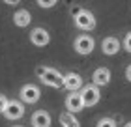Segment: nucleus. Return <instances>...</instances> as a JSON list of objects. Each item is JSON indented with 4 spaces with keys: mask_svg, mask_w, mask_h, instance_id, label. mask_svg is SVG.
Segmentation results:
<instances>
[{
    "mask_svg": "<svg viewBox=\"0 0 131 127\" xmlns=\"http://www.w3.org/2000/svg\"><path fill=\"white\" fill-rule=\"evenodd\" d=\"M36 75L39 77V80L45 84V86L51 88H64V75L58 73L56 69L52 67H45V65H39L36 69Z\"/></svg>",
    "mask_w": 131,
    "mask_h": 127,
    "instance_id": "obj_1",
    "label": "nucleus"
},
{
    "mask_svg": "<svg viewBox=\"0 0 131 127\" xmlns=\"http://www.w3.org/2000/svg\"><path fill=\"white\" fill-rule=\"evenodd\" d=\"M75 26L81 30H94L96 28V17L88 9H79L75 13Z\"/></svg>",
    "mask_w": 131,
    "mask_h": 127,
    "instance_id": "obj_2",
    "label": "nucleus"
},
{
    "mask_svg": "<svg viewBox=\"0 0 131 127\" xmlns=\"http://www.w3.org/2000/svg\"><path fill=\"white\" fill-rule=\"evenodd\" d=\"M81 94H82V99H84V107H94V105H97L99 99H101L97 84H88V86H84L81 90Z\"/></svg>",
    "mask_w": 131,
    "mask_h": 127,
    "instance_id": "obj_3",
    "label": "nucleus"
},
{
    "mask_svg": "<svg viewBox=\"0 0 131 127\" xmlns=\"http://www.w3.org/2000/svg\"><path fill=\"white\" fill-rule=\"evenodd\" d=\"M21 101L23 103H28V105H34V103H38L39 97H41V92H39V88L36 86V84H25V86L21 88Z\"/></svg>",
    "mask_w": 131,
    "mask_h": 127,
    "instance_id": "obj_4",
    "label": "nucleus"
},
{
    "mask_svg": "<svg viewBox=\"0 0 131 127\" xmlns=\"http://www.w3.org/2000/svg\"><path fill=\"white\" fill-rule=\"evenodd\" d=\"M94 47H96V41H94L92 36H79L75 39V51L79 54H82V56L90 54L94 51Z\"/></svg>",
    "mask_w": 131,
    "mask_h": 127,
    "instance_id": "obj_5",
    "label": "nucleus"
},
{
    "mask_svg": "<svg viewBox=\"0 0 131 127\" xmlns=\"http://www.w3.org/2000/svg\"><path fill=\"white\" fill-rule=\"evenodd\" d=\"M66 108L69 112H81L84 108V99H82L81 92H71L68 97H66Z\"/></svg>",
    "mask_w": 131,
    "mask_h": 127,
    "instance_id": "obj_6",
    "label": "nucleus"
},
{
    "mask_svg": "<svg viewBox=\"0 0 131 127\" xmlns=\"http://www.w3.org/2000/svg\"><path fill=\"white\" fill-rule=\"evenodd\" d=\"M2 114L8 120H21L23 116H25V107H23L21 101H9Z\"/></svg>",
    "mask_w": 131,
    "mask_h": 127,
    "instance_id": "obj_7",
    "label": "nucleus"
},
{
    "mask_svg": "<svg viewBox=\"0 0 131 127\" xmlns=\"http://www.w3.org/2000/svg\"><path fill=\"white\" fill-rule=\"evenodd\" d=\"M30 41L36 47H45L47 43L51 41V36L45 28H34L30 32Z\"/></svg>",
    "mask_w": 131,
    "mask_h": 127,
    "instance_id": "obj_8",
    "label": "nucleus"
},
{
    "mask_svg": "<svg viewBox=\"0 0 131 127\" xmlns=\"http://www.w3.org/2000/svg\"><path fill=\"white\" fill-rule=\"evenodd\" d=\"M82 86V78L79 73H68L64 75V88L69 90V92H77Z\"/></svg>",
    "mask_w": 131,
    "mask_h": 127,
    "instance_id": "obj_9",
    "label": "nucleus"
},
{
    "mask_svg": "<svg viewBox=\"0 0 131 127\" xmlns=\"http://www.w3.org/2000/svg\"><path fill=\"white\" fill-rule=\"evenodd\" d=\"M101 51H103V54H107V56H114V54L120 51V41H118L116 38H105L103 43H101Z\"/></svg>",
    "mask_w": 131,
    "mask_h": 127,
    "instance_id": "obj_10",
    "label": "nucleus"
},
{
    "mask_svg": "<svg viewBox=\"0 0 131 127\" xmlns=\"http://www.w3.org/2000/svg\"><path fill=\"white\" fill-rule=\"evenodd\" d=\"M92 80H94V84H97V86H107V84L111 82V71L107 67H97L92 75Z\"/></svg>",
    "mask_w": 131,
    "mask_h": 127,
    "instance_id": "obj_11",
    "label": "nucleus"
},
{
    "mask_svg": "<svg viewBox=\"0 0 131 127\" xmlns=\"http://www.w3.org/2000/svg\"><path fill=\"white\" fill-rule=\"evenodd\" d=\"M13 22H15V26H19V28L28 26V25L32 22L30 11H26V9H17L15 13H13Z\"/></svg>",
    "mask_w": 131,
    "mask_h": 127,
    "instance_id": "obj_12",
    "label": "nucleus"
},
{
    "mask_svg": "<svg viewBox=\"0 0 131 127\" xmlns=\"http://www.w3.org/2000/svg\"><path fill=\"white\" fill-rule=\"evenodd\" d=\"M32 125L34 127H51V114L45 110H38L32 116Z\"/></svg>",
    "mask_w": 131,
    "mask_h": 127,
    "instance_id": "obj_13",
    "label": "nucleus"
},
{
    "mask_svg": "<svg viewBox=\"0 0 131 127\" xmlns=\"http://www.w3.org/2000/svg\"><path fill=\"white\" fill-rule=\"evenodd\" d=\"M58 120H60V125L62 127H81V122L75 118V112H69V110L68 112H62Z\"/></svg>",
    "mask_w": 131,
    "mask_h": 127,
    "instance_id": "obj_14",
    "label": "nucleus"
},
{
    "mask_svg": "<svg viewBox=\"0 0 131 127\" xmlns=\"http://www.w3.org/2000/svg\"><path fill=\"white\" fill-rule=\"evenodd\" d=\"M97 127H116V122L111 118H101L97 122Z\"/></svg>",
    "mask_w": 131,
    "mask_h": 127,
    "instance_id": "obj_15",
    "label": "nucleus"
},
{
    "mask_svg": "<svg viewBox=\"0 0 131 127\" xmlns=\"http://www.w3.org/2000/svg\"><path fill=\"white\" fill-rule=\"evenodd\" d=\"M58 2V0H38V4L41 6V8H52Z\"/></svg>",
    "mask_w": 131,
    "mask_h": 127,
    "instance_id": "obj_16",
    "label": "nucleus"
},
{
    "mask_svg": "<svg viewBox=\"0 0 131 127\" xmlns=\"http://www.w3.org/2000/svg\"><path fill=\"white\" fill-rule=\"evenodd\" d=\"M8 103H9V99L6 97L4 94H0V112H4V110H6V107H8Z\"/></svg>",
    "mask_w": 131,
    "mask_h": 127,
    "instance_id": "obj_17",
    "label": "nucleus"
},
{
    "mask_svg": "<svg viewBox=\"0 0 131 127\" xmlns=\"http://www.w3.org/2000/svg\"><path fill=\"white\" fill-rule=\"evenodd\" d=\"M124 49L127 52H131V32L126 34V38H124Z\"/></svg>",
    "mask_w": 131,
    "mask_h": 127,
    "instance_id": "obj_18",
    "label": "nucleus"
},
{
    "mask_svg": "<svg viewBox=\"0 0 131 127\" xmlns=\"http://www.w3.org/2000/svg\"><path fill=\"white\" fill-rule=\"evenodd\" d=\"M126 78H127V80L131 82V64L127 65V67H126Z\"/></svg>",
    "mask_w": 131,
    "mask_h": 127,
    "instance_id": "obj_19",
    "label": "nucleus"
},
{
    "mask_svg": "<svg viewBox=\"0 0 131 127\" xmlns=\"http://www.w3.org/2000/svg\"><path fill=\"white\" fill-rule=\"evenodd\" d=\"M4 2H6V4H9V6H17V4L21 2V0H4Z\"/></svg>",
    "mask_w": 131,
    "mask_h": 127,
    "instance_id": "obj_20",
    "label": "nucleus"
},
{
    "mask_svg": "<svg viewBox=\"0 0 131 127\" xmlns=\"http://www.w3.org/2000/svg\"><path fill=\"white\" fill-rule=\"evenodd\" d=\"M124 127H131V122H129V123H126V125H124Z\"/></svg>",
    "mask_w": 131,
    "mask_h": 127,
    "instance_id": "obj_21",
    "label": "nucleus"
},
{
    "mask_svg": "<svg viewBox=\"0 0 131 127\" xmlns=\"http://www.w3.org/2000/svg\"><path fill=\"white\" fill-rule=\"evenodd\" d=\"M15 127H21V125H15Z\"/></svg>",
    "mask_w": 131,
    "mask_h": 127,
    "instance_id": "obj_22",
    "label": "nucleus"
}]
</instances>
